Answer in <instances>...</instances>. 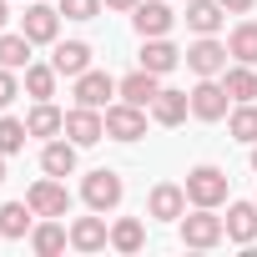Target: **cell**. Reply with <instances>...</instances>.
Segmentation results:
<instances>
[{
    "instance_id": "cell-22",
    "label": "cell",
    "mask_w": 257,
    "mask_h": 257,
    "mask_svg": "<svg viewBox=\"0 0 257 257\" xmlns=\"http://www.w3.org/2000/svg\"><path fill=\"white\" fill-rule=\"evenodd\" d=\"M31 227H36V212H31V202H6V207H0V237L21 242Z\"/></svg>"
},
{
    "instance_id": "cell-12",
    "label": "cell",
    "mask_w": 257,
    "mask_h": 257,
    "mask_svg": "<svg viewBox=\"0 0 257 257\" xmlns=\"http://www.w3.org/2000/svg\"><path fill=\"white\" fill-rule=\"evenodd\" d=\"M157 91H162V76L147 71V66H137L126 81H116V96H121V101H132V106H152Z\"/></svg>"
},
{
    "instance_id": "cell-17",
    "label": "cell",
    "mask_w": 257,
    "mask_h": 257,
    "mask_svg": "<svg viewBox=\"0 0 257 257\" xmlns=\"http://www.w3.org/2000/svg\"><path fill=\"white\" fill-rule=\"evenodd\" d=\"M106 242H111V227L101 222V212H96V217H76V222H71V247H76V252H101Z\"/></svg>"
},
{
    "instance_id": "cell-2",
    "label": "cell",
    "mask_w": 257,
    "mask_h": 257,
    "mask_svg": "<svg viewBox=\"0 0 257 257\" xmlns=\"http://www.w3.org/2000/svg\"><path fill=\"white\" fill-rule=\"evenodd\" d=\"M217 207H197L192 217L182 212V242L187 247H197V252H207V247H217L222 237H227V222L222 217H212Z\"/></svg>"
},
{
    "instance_id": "cell-3",
    "label": "cell",
    "mask_w": 257,
    "mask_h": 257,
    "mask_svg": "<svg viewBox=\"0 0 257 257\" xmlns=\"http://www.w3.org/2000/svg\"><path fill=\"white\" fill-rule=\"evenodd\" d=\"M121 197H126V187H121V177L106 172V167H96V172L81 182V202H86L91 212H111V207H121Z\"/></svg>"
},
{
    "instance_id": "cell-9",
    "label": "cell",
    "mask_w": 257,
    "mask_h": 257,
    "mask_svg": "<svg viewBox=\"0 0 257 257\" xmlns=\"http://www.w3.org/2000/svg\"><path fill=\"white\" fill-rule=\"evenodd\" d=\"M132 26H137L142 41H152V36H167V31L177 26V16H172L167 0H142V6L132 11Z\"/></svg>"
},
{
    "instance_id": "cell-23",
    "label": "cell",
    "mask_w": 257,
    "mask_h": 257,
    "mask_svg": "<svg viewBox=\"0 0 257 257\" xmlns=\"http://www.w3.org/2000/svg\"><path fill=\"white\" fill-rule=\"evenodd\" d=\"M227 51H232V61L257 66V21H237L232 36H227Z\"/></svg>"
},
{
    "instance_id": "cell-19",
    "label": "cell",
    "mask_w": 257,
    "mask_h": 257,
    "mask_svg": "<svg viewBox=\"0 0 257 257\" xmlns=\"http://www.w3.org/2000/svg\"><path fill=\"white\" fill-rule=\"evenodd\" d=\"M76 152H81V147H76L71 137H66V142H46V152H41V172L66 182V177L76 172Z\"/></svg>"
},
{
    "instance_id": "cell-11",
    "label": "cell",
    "mask_w": 257,
    "mask_h": 257,
    "mask_svg": "<svg viewBox=\"0 0 257 257\" xmlns=\"http://www.w3.org/2000/svg\"><path fill=\"white\" fill-rule=\"evenodd\" d=\"M227 46L222 41H212V36H202L197 46H187V71H197V76H222L227 71Z\"/></svg>"
},
{
    "instance_id": "cell-28",
    "label": "cell",
    "mask_w": 257,
    "mask_h": 257,
    "mask_svg": "<svg viewBox=\"0 0 257 257\" xmlns=\"http://www.w3.org/2000/svg\"><path fill=\"white\" fill-rule=\"evenodd\" d=\"M0 66H11V71H26L31 66V36L26 31H16V36L0 31Z\"/></svg>"
},
{
    "instance_id": "cell-1",
    "label": "cell",
    "mask_w": 257,
    "mask_h": 257,
    "mask_svg": "<svg viewBox=\"0 0 257 257\" xmlns=\"http://www.w3.org/2000/svg\"><path fill=\"white\" fill-rule=\"evenodd\" d=\"M182 187H187V202L192 207H222L227 202V172L222 167H192Z\"/></svg>"
},
{
    "instance_id": "cell-35",
    "label": "cell",
    "mask_w": 257,
    "mask_h": 257,
    "mask_svg": "<svg viewBox=\"0 0 257 257\" xmlns=\"http://www.w3.org/2000/svg\"><path fill=\"white\" fill-rule=\"evenodd\" d=\"M6 21H11V11H6V0H0V31H6Z\"/></svg>"
},
{
    "instance_id": "cell-14",
    "label": "cell",
    "mask_w": 257,
    "mask_h": 257,
    "mask_svg": "<svg viewBox=\"0 0 257 257\" xmlns=\"http://www.w3.org/2000/svg\"><path fill=\"white\" fill-rule=\"evenodd\" d=\"M222 222H227V242H237V247L257 242V202H232Z\"/></svg>"
},
{
    "instance_id": "cell-10",
    "label": "cell",
    "mask_w": 257,
    "mask_h": 257,
    "mask_svg": "<svg viewBox=\"0 0 257 257\" xmlns=\"http://www.w3.org/2000/svg\"><path fill=\"white\" fill-rule=\"evenodd\" d=\"M21 31L31 36V46H56V36H61V11H51V6H26Z\"/></svg>"
},
{
    "instance_id": "cell-4",
    "label": "cell",
    "mask_w": 257,
    "mask_h": 257,
    "mask_svg": "<svg viewBox=\"0 0 257 257\" xmlns=\"http://www.w3.org/2000/svg\"><path fill=\"white\" fill-rule=\"evenodd\" d=\"M106 137L111 142H142L147 137V106H132V101L106 106Z\"/></svg>"
},
{
    "instance_id": "cell-15",
    "label": "cell",
    "mask_w": 257,
    "mask_h": 257,
    "mask_svg": "<svg viewBox=\"0 0 257 257\" xmlns=\"http://www.w3.org/2000/svg\"><path fill=\"white\" fill-rule=\"evenodd\" d=\"M51 66L61 71V76H81V71H91V46L86 41H56V51H51Z\"/></svg>"
},
{
    "instance_id": "cell-16",
    "label": "cell",
    "mask_w": 257,
    "mask_h": 257,
    "mask_svg": "<svg viewBox=\"0 0 257 257\" xmlns=\"http://www.w3.org/2000/svg\"><path fill=\"white\" fill-rule=\"evenodd\" d=\"M187 111H192V91H157V101H152V121L157 126H182Z\"/></svg>"
},
{
    "instance_id": "cell-29",
    "label": "cell",
    "mask_w": 257,
    "mask_h": 257,
    "mask_svg": "<svg viewBox=\"0 0 257 257\" xmlns=\"http://www.w3.org/2000/svg\"><path fill=\"white\" fill-rule=\"evenodd\" d=\"M56 76H61L56 66H41V61H31V66H26V91H31L36 101H51V96H56Z\"/></svg>"
},
{
    "instance_id": "cell-26",
    "label": "cell",
    "mask_w": 257,
    "mask_h": 257,
    "mask_svg": "<svg viewBox=\"0 0 257 257\" xmlns=\"http://www.w3.org/2000/svg\"><path fill=\"white\" fill-rule=\"evenodd\" d=\"M227 132H232V142H242V147L257 142V106H252V101H237V106H232Z\"/></svg>"
},
{
    "instance_id": "cell-20",
    "label": "cell",
    "mask_w": 257,
    "mask_h": 257,
    "mask_svg": "<svg viewBox=\"0 0 257 257\" xmlns=\"http://www.w3.org/2000/svg\"><path fill=\"white\" fill-rule=\"evenodd\" d=\"M66 242H71V227H61V217H46L41 227H31L36 257H56V252H66Z\"/></svg>"
},
{
    "instance_id": "cell-13",
    "label": "cell",
    "mask_w": 257,
    "mask_h": 257,
    "mask_svg": "<svg viewBox=\"0 0 257 257\" xmlns=\"http://www.w3.org/2000/svg\"><path fill=\"white\" fill-rule=\"evenodd\" d=\"M111 96H116V81L106 76V71H81L76 76V106H111Z\"/></svg>"
},
{
    "instance_id": "cell-18",
    "label": "cell",
    "mask_w": 257,
    "mask_h": 257,
    "mask_svg": "<svg viewBox=\"0 0 257 257\" xmlns=\"http://www.w3.org/2000/svg\"><path fill=\"white\" fill-rule=\"evenodd\" d=\"M222 21H227L222 0H187V31H197V36H217Z\"/></svg>"
},
{
    "instance_id": "cell-37",
    "label": "cell",
    "mask_w": 257,
    "mask_h": 257,
    "mask_svg": "<svg viewBox=\"0 0 257 257\" xmlns=\"http://www.w3.org/2000/svg\"><path fill=\"white\" fill-rule=\"evenodd\" d=\"M252 172H257V142H252Z\"/></svg>"
},
{
    "instance_id": "cell-34",
    "label": "cell",
    "mask_w": 257,
    "mask_h": 257,
    "mask_svg": "<svg viewBox=\"0 0 257 257\" xmlns=\"http://www.w3.org/2000/svg\"><path fill=\"white\" fill-rule=\"evenodd\" d=\"M101 6H106V11H137L142 0H101Z\"/></svg>"
},
{
    "instance_id": "cell-5",
    "label": "cell",
    "mask_w": 257,
    "mask_h": 257,
    "mask_svg": "<svg viewBox=\"0 0 257 257\" xmlns=\"http://www.w3.org/2000/svg\"><path fill=\"white\" fill-rule=\"evenodd\" d=\"M227 106H232V96H227V86H222L217 76H202V81L192 86V116H197V121H222Z\"/></svg>"
},
{
    "instance_id": "cell-31",
    "label": "cell",
    "mask_w": 257,
    "mask_h": 257,
    "mask_svg": "<svg viewBox=\"0 0 257 257\" xmlns=\"http://www.w3.org/2000/svg\"><path fill=\"white\" fill-rule=\"evenodd\" d=\"M61 16L66 21H96L101 16V0H61Z\"/></svg>"
},
{
    "instance_id": "cell-21",
    "label": "cell",
    "mask_w": 257,
    "mask_h": 257,
    "mask_svg": "<svg viewBox=\"0 0 257 257\" xmlns=\"http://www.w3.org/2000/svg\"><path fill=\"white\" fill-rule=\"evenodd\" d=\"M177 61H182V51H177L167 36H152V41L142 46V66H147V71H157V76L177 71Z\"/></svg>"
},
{
    "instance_id": "cell-36",
    "label": "cell",
    "mask_w": 257,
    "mask_h": 257,
    "mask_svg": "<svg viewBox=\"0 0 257 257\" xmlns=\"http://www.w3.org/2000/svg\"><path fill=\"white\" fill-rule=\"evenodd\" d=\"M0 182H6V152H0Z\"/></svg>"
},
{
    "instance_id": "cell-32",
    "label": "cell",
    "mask_w": 257,
    "mask_h": 257,
    "mask_svg": "<svg viewBox=\"0 0 257 257\" xmlns=\"http://www.w3.org/2000/svg\"><path fill=\"white\" fill-rule=\"evenodd\" d=\"M16 96H21V81H16V71H11V66H0V111H6Z\"/></svg>"
},
{
    "instance_id": "cell-33",
    "label": "cell",
    "mask_w": 257,
    "mask_h": 257,
    "mask_svg": "<svg viewBox=\"0 0 257 257\" xmlns=\"http://www.w3.org/2000/svg\"><path fill=\"white\" fill-rule=\"evenodd\" d=\"M252 6H257V0H222V11H227V16H247Z\"/></svg>"
},
{
    "instance_id": "cell-30",
    "label": "cell",
    "mask_w": 257,
    "mask_h": 257,
    "mask_svg": "<svg viewBox=\"0 0 257 257\" xmlns=\"http://www.w3.org/2000/svg\"><path fill=\"white\" fill-rule=\"evenodd\" d=\"M26 137H31V126H26V121H16V116H0V152H6V157L26 152Z\"/></svg>"
},
{
    "instance_id": "cell-27",
    "label": "cell",
    "mask_w": 257,
    "mask_h": 257,
    "mask_svg": "<svg viewBox=\"0 0 257 257\" xmlns=\"http://www.w3.org/2000/svg\"><path fill=\"white\" fill-rule=\"evenodd\" d=\"M222 86H227V96L232 101H257V71L252 66H232V71H222Z\"/></svg>"
},
{
    "instance_id": "cell-24",
    "label": "cell",
    "mask_w": 257,
    "mask_h": 257,
    "mask_svg": "<svg viewBox=\"0 0 257 257\" xmlns=\"http://www.w3.org/2000/svg\"><path fill=\"white\" fill-rule=\"evenodd\" d=\"M26 126H31V137H61L66 132V111H56L51 101H36L31 116H26Z\"/></svg>"
},
{
    "instance_id": "cell-7",
    "label": "cell",
    "mask_w": 257,
    "mask_h": 257,
    "mask_svg": "<svg viewBox=\"0 0 257 257\" xmlns=\"http://www.w3.org/2000/svg\"><path fill=\"white\" fill-rule=\"evenodd\" d=\"M61 137H71L76 147H96L106 137V116L96 106H76V111H66V132Z\"/></svg>"
},
{
    "instance_id": "cell-6",
    "label": "cell",
    "mask_w": 257,
    "mask_h": 257,
    "mask_svg": "<svg viewBox=\"0 0 257 257\" xmlns=\"http://www.w3.org/2000/svg\"><path fill=\"white\" fill-rule=\"evenodd\" d=\"M26 202H31V212H36V217H66V212H71V192H66V182H61V177L36 182V187L26 192Z\"/></svg>"
},
{
    "instance_id": "cell-25",
    "label": "cell",
    "mask_w": 257,
    "mask_h": 257,
    "mask_svg": "<svg viewBox=\"0 0 257 257\" xmlns=\"http://www.w3.org/2000/svg\"><path fill=\"white\" fill-rule=\"evenodd\" d=\"M111 247H116V252H142V247H147L142 217H121V222H111Z\"/></svg>"
},
{
    "instance_id": "cell-8",
    "label": "cell",
    "mask_w": 257,
    "mask_h": 257,
    "mask_svg": "<svg viewBox=\"0 0 257 257\" xmlns=\"http://www.w3.org/2000/svg\"><path fill=\"white\" fill-rule=\"evenodd\" d=\"M182 212H187V187L157 182L152 197H147V217H157V222H182Z\"/></svg>"
}]
</instances>
